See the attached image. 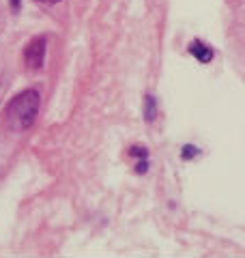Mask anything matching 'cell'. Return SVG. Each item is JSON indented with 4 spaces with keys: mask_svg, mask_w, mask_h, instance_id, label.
<instances>
[{
    "mask_svg": "<svg viewBox=\"0 0 245 258\" xmlns=\"http://www.w3.org/2000/svg\"><path fill=\"white\" fill-rule=\"evenodd\" d=\"M39 110H41V95L35 88H26L7 103L3 114V127L11 134L28 132L35 125Z\"/></svg>",
    "mask_w": 245,
    "mask_h": 258,
    "instance_id": "obj_1",
    "label": "cell"
},
{
    "mask_svg": "<svg viewBox=\"0 0 245 258\" xmlns=\"http://www.w3.org/2000/svg\"><path fill=\"white\" fill-rule=\"evenodd\" d=\"M45 37H35L33 41L26 45V50H24V62H26V67L30 71H37L43 67V60H45Z\"/></svg>",
    "mask_w": 245,
    "mask_h": 258,
    "instance_id": "obj_2",
    "label": "cell"
},
{
    "mask_svg": "<svg viewBox=\"0 0 245 258\" xmlns=\"http://www.w3.org/2000/svg\"><path fill=\"white\" fill-rule=\"evenodd\" d=\"M189 52H192L196 58H198V62L207 64L213 60V50L209 45H204L202 41H192V45H189Z\"/></svg>",
    "mask_w": 245,
    "mask_h": 258,
    "instance_id": "obj_3",
    "label": "cell"
},
{
    "mask_svg": "<svg viewBox=\"0 0 245 258\" xmlns=\"http://www.w3.org/2000/svg\"><path fill=\"white\" fill-rule=\"evenodd\" d=\"M157 116V108H155V97L146 95V120H155Z\"/></svg>",
    "mask_w": 245,
    "mask_h": 258,
    "instance_id": "obj_4",
    "label": "cell"
},
{
    "mask_svg": "<svg viewBox=\"0 0 245 258\" xmlns=\"http://www.w3.org/2000/svg\"><path fill=\"white\" fill-rule=\"evenodd\" d=\"M198 149L196 147H192V144H187V147H183V159H192V157H196L198 155Z\"/></svg>",
    "mask_w": 245,
    "mask_h": 258,
    "instance_id": "obj_5",
    "label": "cell"
},
{
    "mask_svg": "<svg viewBox=\"0 0 245 258\" xmlns=\"http://www.w3.org/2000/svg\"><path fill=\"white\" fill-rule=\"evenodd\" d=\"M129 153H131V155H136V157H146V155H148L144 147H131Z\"/></svg>",
    "mask_w": 245,
    "mask_h": 258,
    "instance_id": "obj_6",
    "label": "cell"
},
{
    "mask_svg": "<svg viewBox=\"0 0 245 258\" xmlns=\"http://www.w3.org/2000/svg\"><path fill=\"white\" fill-rule=\"evenodd\" d=\"M148 170V161H138V166H136V172H146Z\"/></svg>",
    "mask_w": 245,
    "mask_h": 258,
    "instance_id": "obj_7",
    "label": "cell"
},
{
    "mask_svg": "<svg viewBox=\"0 0 245 258\" xmlns=\"http://www.w3.org/2000/svg\"><path fill=\"white\" fill-rule=\"evenodd\" d=\"M39 3H60V0H39Z\"/></svg>",
    "mask_w": 245,
    "mask_h": 258,
    "instance_id": "obj_8",
    "label": "cell"
}]
</instances>
